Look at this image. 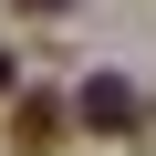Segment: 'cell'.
Here are the masks:
<instances>
[{"label": "cell", "mask_w": 156, "mask_h": 156, "mask_svg": "<svg viewBox=\"0 0 156 156\" xmlns=\"http://www.w3.org/2000/svg\"><path fill=\"white\" fill-rule=\"evenodd\" d=\"M73 115H83L94 135H115V146H125V135L146 125V104H135V83H125V73H94V83L73 94Z\"/></svg>", "instance_id": "obj_1"}, {"label": "cell", "mask_w": 156, "mask_h": 156, "mask_svg": "<svg viewBox=\"0 0 156 156\" xmlns=\"http://www.w3.org/2000/svg\"><path fill=\"white\" fill-rule=\"evenodd\" d=\"M62 125H73V104H62V94H42V83L21 94V83H11V146H21V156H52V146H62Z\"/></svg>", "instance_id": "obj_2"}, {"label": "cell", "mask_w": 156, "mask_h": 156, "mask_svg": "<svg viewBox=\"0 0 156 156\" xmlns=\"http://www.w3.org/2000/svg\"><path fill=\"white\" fill-rule=\"evenodd\" d=\"M11 83H21V73H11V52H0V104H11Z\"/></svg>", "instance_id": "obj_3"}]
</instances>
